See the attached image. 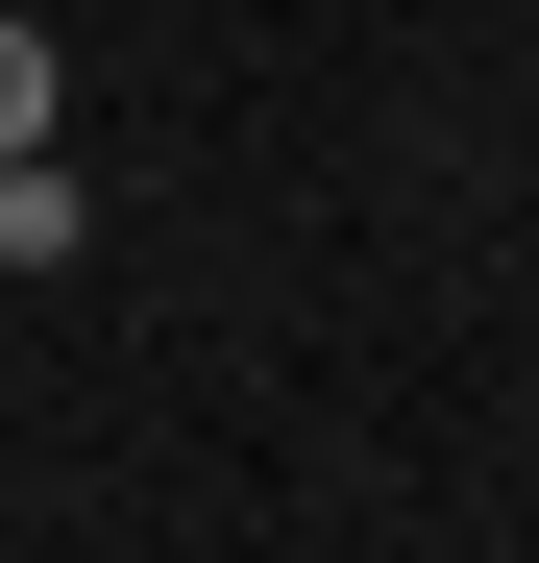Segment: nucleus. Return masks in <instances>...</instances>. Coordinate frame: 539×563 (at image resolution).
I'll use <instances>...</instances> for the list:
<instances>
[{"label": "nucleus", "mask_w": 539, "mask_h": 563, "mask_svg": "<svg viewBox=\"0 0 539 563\" xmlns=\"http://www.w3.org/2000/svg\"><path fill=\"white\" fill-rule=\"evenodd\" d=\"M50 123H74V49L25 25V0H0V172H50Z\"/></svg>", "instance_id": "f257e3e1"}, {"label": "nucleus", "mask_w": 539, "mask_h": 563, "mask_svg": "<svg viewBox=\"0 0 539 563\" xmlns=\"http://www.w3.org/2000/svg\"><path fill=\"white\" fill-rule=\"evenodd\" d=\"M99 245V197H74V172H0V269H74Z\"/></svg>", "instance_id": "f03ea898"}]
</instances>
